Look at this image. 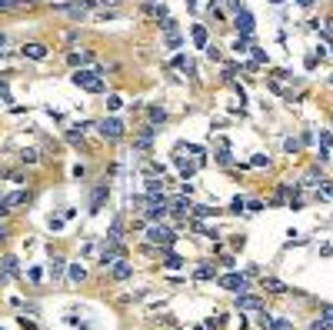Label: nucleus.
Wrapping results in <instances>:
<instances>
[{
	"instance_id": "1",
	"label": "nucleus",
	"mask_w": 333,
	"mask_h": 330,
	"mask_svg": "<svg viewBox=\"0 0 333 330\" xmlns=\"http://www.w3.org/2000/svg\"><path fill=\"white\" fill-rule=\"evenodd\" d=\"M73 87H84L90 90V94H103V80H100V73L97 70H87V67H80V70H73Z\"/></svg>"
},
{
	"instance_id": "2",
	"label": "nucleus",
	"mask_w": 333,
	"mask_h": 330,
	"mask_svg": "<svg viewBox=\"0 0 333 330\" xmlns=\"http://www.w3.org/2000/svg\"><path fill=\"white\" fill-rule=\"evenodd\" d=\"M147 243H150V247H174L177 234L163 224H147Z\"/></svg>"
},
{
	"instance_id": "3",
	"label": "nucleus",
	"mask_w": 333,
	"mask_h": 330,
	"mask_svg": "<svg viewBox=\"0 0 333 330\" xmlns=\"http://www.w3.org/2000/svg\"><path fill=\"white\" fill-rule=\"evenodd\" d=\"M97 130H100V137L110 140V144L123 140V120H120V117H103V120L97 123Z\"/></svg>"
},
{
	"instance_id": "4",
	"label": "nucleus",
	"mask_w": 333,
	"mask_h": 330,
	"mask_svg": "<svg viewBox=\"0 0 333 330\" xmlns=\"http://www.w3.org/2000/svg\"><path fill=\"white\" fill-rule=\"evenodd\" d=\"M123 257H127V243H117V240L103 243V250H100V264L103 267H113L117 260H123Z\"/></svg>"
},
{
	"instance_id": "5",
	"label": "nucleus",
	"mask_w": 333,
	"mask_h": 330,
	"mask_svg": "<svg viewBox=\"0 0 333 330\" xmlns=\"http://www.w3.org/2000/svg\"><path fill=\"white\" fill-rule=\"evenodd\" d=\"M217 283H220L223 290H233V294H240V290H246V287H250V277H246V274H240V270H230V274L217 277Z\"/></svg>"
},
{
	"instance_id": "6",
	"label": "nucleus",
	"mask_w": 333,
	"mask_h": 330,
	"mask_svg": "<svg viewBox=\"0 0 333 330\" xmlns=\"http://www.w3.org/2000/svg\"><path fill=\"white\" fill-rule=\"evenodd\" d=\"M233 24H237V30L243 33L246 40H254V33H257V20H254V14L246 7H240L237 14H233Z\"/></svg>"
},
{
	"instance_id": "7",
	"label": "nucleus",
	"mask_w": 333,
	"mask_h": 330,
	"mask_svg": "<svg viewBox=\"0 0 333 330\" xmlns=\"http://www.w3.org/2000/svg\"><path fill=\"white\" fill-rule=\"evenodd\" d=\"M174 163H177V170H180V177L187 180V177H193L206 160H200V157H187V153H174Z\"/></svg>"
},
{
	"instance_id": "8",
	"label": "nucleus",
	"mask_w": 333,
	"mask_h": 330,
	"mask_svg": "<svg viewBox=\"0 0 333 330\" xmlns=\"http://www.w3.org/2000/svg\"><path fill=\"white\" fill-rule=\"evenodd\" d=\"M90 7H94L90 0H80V4H57L54 10H57V14H64V17H73V20H84Z\"/></svg>"
},
{
	"instance_id": "9",
	"label": "nucleus",
	"mask_w": 333,
	"mask_h": 330,
	"mask_svg": "<svg viewBox=\"0 0 333 330\" xmlns=\"http://www.w3.org/2000/svg\"><path fill=\"white\" fill-rule=\"evenodd\" d=\"M233 307H237V310H263V300L257 297V294H246V290H240L237 300H233Z\"/></svg>"
},
{
	"instance_id": "10",
	"label": "nucleus",
	"mask_w": 333,
	"mask_h": 330,
	"mask_svg": "<svg viewBox=\"0 0 333 330\" xmlns=\"http://www.w3.org/2000/svg\"><path fill=\"white\" fill-rule=\"evenodd\" d=\"M20 57H24V60H33V64H37V60H44V57H47V44H37V40L24 44V47H20Z\"/></svg>"
},
{
	"instance_id": "11",
	"label": "nucleus",
	"mask_w": 333,
	"mask_h": 330,
	"mask_svg": "<svg viewBox=\"0 0 333 330\" xmlns=\"http://www.w3.org/2000/svg\"><path fill=\"white\" fill-rule=\"evenodd\" d=\"M87 64H94V50H70L67 54V67H73V70H80Z\"/></svg>"
},
{
	"instance_id": "12",
	"label": "nucleus",
	"mask_w": 333,
	"mask_h": 330,
	"mask_svg": "<svg viewBox=\"0 0 333 330\" xmlns=\"http://www.w3.org/2000/svg\"><path fill=\"white\" fill-rule=\"evenodd\" d=\"M310 330H333V304L320 307V317L310 323Z\"/></svg>"
},
{
	"instance_id": "13",
	"label": "nucleus",
	"mask_w": 333,
	"mask_h": 330,
	"mask_svg": "<svg viewBox=\"0 0 333 330\" xmlns=\"http://www.w3.org/2000/svg\"><path fill=\"white\" fill-rule=\"evenodd\" d=\"M147 120H150V127H163V123L170 120V113H166L160 104H153V107H147Z\"/></svg>"
},
{
	"instance_id": "14",
	"label": "nucleus",
	"mask_w": 333,
	"mask_h": 330,
	"mask_svg": "<svg viewBox=\"0 0 333 330\" xmlns=\"http://www.w3.org/2000/svg\"><path fill=\"white\" fill-rule=\"evenodd\" d=\"M134 277V267L127 264V260H117V264L110 267V280H130Z\"/></svg>"
},
{
	"instance_id": "15",
	"label": "nucleus",
	"mask_w": 333,
	"mask_h": 330,
	"mask_svg": "<svg viewBox=\"0 0 333 330\" xmlns=\"http://www.w3.org/2000/svg\"><path fill=\"white\" fill-rule=\"evenodd\" d=\"M320 180H323V163H313V167L303 174V180H300V187H317Z\"/></svg>"
},
{
	"instance_id": "16",
	"label": "nucleus",
	"mask_w": 333,
	"mask_h": 330,
	"mask_svg": "<svg viewBox=\"0 0 333 330\" xmlns=\"http://www.w3.org/2000/svg\"><path fill=\"white\" fill-rule=\"evenodd\" d=\"M174 153H187V157H200V160H206V153H203V147H197V144H174Z\"/></svg>"
},
{
	"instance_id": "17",
	"label": "nucleus",
	"mask_w": 333,
	"mask_h": 330,
	"mask_svg": "<svg viewBox=\"0 0 333 330\" xmlns=\"http://www.w3.org/2000/svg\"><path fill=\"white\" fill-rule=\"evenodd\" d=\"M143 10H147L150 17H157V20H166V17H170V14H166V4H163V0H160V4H157V0H147V4H143Z\"/></svg>"
},
{
	"instance_id": "18",
	"label": "nucleus",
	"mask_w": 333,
	"mask_h": 330,
	"mask_svg": "<svg viewBox=\"0 0 333 330\" xmlns=\"http://www.w3.org/2000/svg\"><path fill=\"white\" fill-rule=\"evenodd\" d=\"M174 67H177L180 73H187V77H193V73H197V67H193V60H190L187 54H177V57H174Z\"/></svg>"
},
{
	"instance_id": "19",
	"label": "nucleus",
	"mask_w": 333,
	"mask_h": 330,
	"mask_svg": "<svg viewBox=\"0 0 333 330\" xmlns=\"http://www.w3.org/2000/svg\"><path fill=\"white\" fill-rule=\"evenodd\" d=\"M260 287H263V290H270V294H290V287H286L283 280H277V277H263Z\"/></svg>"
},
{
	"instance_id": "20",
	"label": "nucleus",
	"mask_w": 333,
	"mask_h": 330,
	"mask_svg": "<svg viewBox=\"0 0 333 330\" xmlns=\"http://www.w3.org/2000/svg\"><path fill=\"white\" fill-rule=\"evenodd\" d=\"M190 40L197 44V47H203V50H206V44H210V33H206V27H203V24H193V30H190Z\"/></svg>"
},
{
	"instance_id": "21",
	"label": "nucleus",
	"mask_w": 333,
	"mask_h": 330,
	"mask_svg": "<svg viewBox=\"0 0 333 330\" xmlns=\"http://www.w3.org/2000/svg\"><path fill=\"white\" fill-rule=\"evenodd\" d=\"M110 197V187H97L94 190V197H90V214H97V210L103 207V200Z\"/></svg>"
},
{
	"instance_id": "22",
	"label": "nucleus",
	"mask_w": 333,
	"mask_h": 330,
	"mask_svg": "<svg viewBox=\"0 0 333 330\" xmlns=\"http://www.w3.org/2000/svg\"><path fill=\"white\" fill-rule=\"evenodd\" d=\"M64 277H67L64 257H50V280H64Z\"/></svg>"
},
{
	"instance_id": "23",
	"label": "nucleus",
	"mask_w": 333,
	"mask_h": 330,
	"mask_svg": "<svg viewBox=\"0 0 333 330\" xmlns=\"http://www.w3.org/2000/svg\"><path fill=\"white\" fill-rule=\"evenodd\" d=\"M67 280H70V283H84V280H87V267H84V264H70V267H67Z\"/></svg>"
},
{
	"instance_id": "24",
	"label": "nucleus",
	"mask_w": 333,
	"mask_h": 330,
	"mask_svg": "<svg viewBox=\"0 0 333 330\" xmlns=\"http://www.w3.org/2000/svg\"><path fill=\"white\" fill-rule=\"evenodd\" d=\"M134 150H140V153L153 150V127H150V130H143V134H140V140H134Z\"/></svg>"
},
{
	"instance_id": "25",
	"label": "nucleus",
	"mask_w": 333,
	"mask_h": 330,
	"mask_svg": "<svg viewBox=\"0 0 333 330\" xmlns=\"http://www.w3.org/2000/svg\"><path fill=\"white\" fill-rule=\"evenodd\" d=\"M4 200H7L10 207H20V203H27V200H30V190H14V193H7Z\"/></svg>"
},
{
	"instance_id": "26",
	"label": "nucleus",
	"mask_w": 333,
	"mask_h": 330,
	"mask_svg": "<svg viewBox=\"0 0 333 330\" xmlns=\"http://www.w3.org/2000/svg\"><path fill=\"white\" fill-rule=\"evenodd\" d=\"M107 240H117V243H123V220H113V224L107 227Z\"/></svg>"
},
{
	"instance_id": "27",
	"label": "nucleus",
	"mask_w": 333,
	"mask_h": 330,
	"mask_svg": "<svg viewBox=\"0 0 333 330\" xmlns=\"http://www.w3.org/2000/svg\"><path fill=\"white\" fill-rule=\"evenodd\" d=\"M67 144L70 147H84V127H73V130H67Z\"/></svg>"
},
{
	"instance_id": "28",
	"label": "nucleus",
	"mask_w": 333,
	"mask_h": 330,
	"mask_svg": "<svg viewBox=\"0 0 333 330\" xmlns=\"http://www.w3.org/2000/svg\"><path fill=\"white\" fill-rule=\"evenodd\" d=\"M313 190H317V197H320V200H333V184H330V180H320V184L313 187Z\"/></svg>"
},
{
	"instance_id": "29",
	"label": "nucleus",
	"mask_w": 333,
	"mask_h": 330,
	"mask_svg": "<svg viewBox=\"0 0 333 330\" xmlns=\"http://www.w3.org/2000/svg\"><path fill=\"white\" fill-rule=\"evenodd\" d=\"M17 7H30V0H0V14H10Z\"/></svg>"
},
{
	"instance_id": "30",
	"label": "nucleus",
	"mask_w": 333,
	"mask_h": 330,
	"mask_svg": "<svg viewBox=\"0 0 333 330\" xmlns=\"http://www.w3.org/2000/svg\"><path fill=\"white\" fill-rule=\"evenodd\" d=\"M163 267H166V270H180L183 257H177V254H163Z\"/></svg>"
},
{
	"instance_id": "31",
	"label": "nucleus",
	"mask_w": 333,
	"mask_h": 330,
	"mask_svg": "<svg viewBox=\"0 0 333 330\" xmlns=\"http://www.w3.org/2000/svg\"><path fill=\"white\" fill-rule=\"evenodd\" d=\"M214 274H217V270H214L210 264H200V267H197V274H193V277H197V280H214Z\"/></svg>"
},
{
	"instance_id": "32",
	"label": "nucleus",
	"mask_w": 333,
	"mask_h": 330,
	"mask_svg": "<svg viewBox=\"0 0 333 330\" xmlns=\"http://www.w3.org/2000/svg\"><path fill=\"white\" fill-rule=\"evenodd\" d=\"M283 150H286V153H300V150H303V144H300L297 137H286V140H283Z\"/></svg>"
},
{
	"instance_id": "33",
	"label": "nucleus",
	"mask_w": 333,
	"mask_h": 330,
	"mask_svg": "<svg viewBox=\"0 0 333 330\" xmlns=\"http://www.w3.org/2000/svg\"><path fill=\"white\" fill-rule=\"evenodd\" d=\"M254 167H273V160H270L267 153H257L254 160H250V170H254Z\"/></svg>"
},
{
	"instance_id": "34",
	"label": "nucleus",
	"mask_w": 333,
	"mask_h": 330,
	"mask_svg": "<svg viewBox=\"0 0 333 330\" xmlns=\"http://www.w3.org/2000/svg\"><path fill=\"white\" fill-rule=\"evenodd\" d=\"M0 270H7V274H17L20 267H17V257H4L0 260Z\"/></svg>"
},
{
	"instance_id": "35",
	"label": "nucleus",
	"mask_w": 333,
	"mask_h": 330,
	"mask_svg": "<svg viewBox=\"0 0 333 330\" xmlns=\"http://www.w3.org/2000/svg\"><path fill=\"white\" fill-rule=\"evenodd\" d=\"M190 210L197 214V217H217V214H220L217 207H190Z\"/></svg>"
},
{
	"instance_id": "36",
	"label": "nucleus",
	"mask_w": 333,
	"mask_h": 330,
	"mask_svg": "<svg viewBox=\"0 0 333 330\" xmlns=\"http://www.w3.org/2000/svg\"><path fill=\"white\" fill-rule=\"evenodd\" d=\"M333 147V134L330 130H320V150H330Z\"/></svg>"
},
{
	"instance_id": "37",
	"label": "nucleus",
	"mask_w": 333,
	"mask_h": 330,
	"mask_svg": "<svg viewBox=\"0 0 333 330\" xmlns=\"http://www.w3.org/2000/svg\"><path fill=\"white\" fill-rule=\"evenodd\" d=\"M250 57H254V64H270V57L263 54L260 47H250Z\"/></svg>"
},
{
	"instance_id": "38",
	"label": "nucleus",
	"mask_w": 333,
	"mask_h": 330,
	"mask_svg": "<svg viewBox=\"0 0 333 330\" xmlns=\"http://www.w3.org/2000/svg\"><path fill=\"white\" fill-rule=\"evenodd\" d=\"M20 160L24 163H40V153L37 150H20Z\"/></svg>"
},
{
	"instance_id": "39",
	"label": "nucleus",
	"mask_w": 333,
	"mask_h": 330,
	"mask_svg": "<svg viewBox=\"0 0 333 330\" xmlns=\"http://www.w3.org/2000/svg\"><path fill=\"white\" fill-rule=\"evenodd\" d=\"M47 227H50V230H54V234H60V230H64V220L57 217V214H50V220H47Z\"/></svg>"
},
{
	"instance_id": "40",
	"label": "nucleus",
	"mask_w": 333,
	"mask_h": 330,
	"mask_svg": "<svg viewBox=\"0 0 333 330\" xmlns=\"http://www.w3.org/2000/svg\"><path fill=\"white\" fill-rule=\"evenodd\" d=\"M120 107H123V100H120L117 94H110V97H107V110H113V113H117Z\"/></svg>"
},
{
	"instance_id": "41",
	"label": "nucleus",
	"mask_w": 333,
	"mask_h": 330,
	"mask_svg": "<svg viewBox=\"0 0 333 330\" xmlns=\"http://www.w3.org/2000/svg\"><path fill=\"white\" fill-rule=\"evenodd\" d=\"M27 280H30V283H40V280H44V270H40V267H30V270H27Z\"/></svg>"
},
{
	"instance_id": "42",
	"label": "nucleus",
	"mask_w": 333,
	"mask_h": 330,
	"mask_svg": "<svg viewBox=\"0 0 333 330\" xmlns=\"http://www.w3.org/2000/svg\"><path fill=\"white\" fill-rule=\"evenodd\" d=\"M206 57H210L214 64H220V60H223V54H220V50L214 47V44H206Z\"/></svg>"
},
{
	"instance_id": "43",
	"label": "nucleus",
	"mask_w": 333,
	"mask_h": 330,
	"mask_svg": "<svg viewBox=\"0 0 333 330\" xmlns=\"http://www.w3.org/2000/svg\"><path fill=\"white\" fill-rule=\"evenodd\" d=\"M230 210H233V214H243V210H246V200H243V197H233Z\"/></svg>"
},
{
	"instance_id": "44",
	"label": "nucleus",
	"mask_w": 333,
	"mask_h": 330,
	"mask_svg": "<svg viewBox=\"0 0 333 330\" xmlns=\"http://www.w3.org/2000/svg\"><path fill=\"white\" fill-rule=\"evenodd\" d=\"M233 50H237V54H243V50H250V40H246V37H237V40H233Z\"/></svg>"
},
{
	"instance_id": "45",
	"label": "nucleus",
	"mask_w": 333,
	"mask_h": 330,
	"mask_svg": "<svg viewBox=\"0 0 333 330\" xmlns=\"http://www.w3.org/2000/svg\"><path fill=\"white\" fill-rule=\"evenodd\" d=\"M67 323H70L73 330H87L90 327V320H77V317H67Z\"/></svg>"
},
{
	"instance_id": "46",
	"label": "nucleus",
	"mask_w": 333,
	"mask_h": 330,
	"mask_svg": "<svg viewBox=\"0 0 333 330\" xmlns=\"http://www.w3.org/2000/svg\"><path fill=\"white\" fill-rule=\"evenodd\" d=\"M10 100H14V97H10V87L0 80V104H10Z\"/></svg>"
},
{
	"instance_id": "47",
	"label": "nucleus",
	"mask_w": 333,
	"mask_h": 330,
	"mask_svg": "<svg viewBox=\"0 0 333 330\" xmlns=\"http://www.w3.org/2000/svg\"><path fill=\"white\" fill-rule=\"evenodd\" d=\"M270 327H273V317L267 310H260V330H270Z\"/></svg>"
},
{
	"instance_id": "48",
	"label": "nucleus",
	"mask_w": 333,
	"mask_h": 330,
	"mask_svg": "<svg viewBox=\"0 0 333 330\" xmlns=\"http://www.w3.org/2000/svg\"><path fill=\"white\" fill-rule=\"evenodd\" d=\"M270 330H297V327L290 320H273V327H270Z\"/></svg>"
},
{
	"instance_id": "49",
	"label": "nucleus",
	"mask_w": 333,
	"mask_h": 330,
	"mask_svg": "<svg viewBox=\"0 0 333 330\" xmlns=\"http://www.w3.org/2000/svg\"><path fill=\"white\" fill-rule=\"evenodd\" d=\"M180 33H166V47H180Z\"/></svg>"
},
{
	"instance_id": "50",
	"label": "nucleus",
	"mask_w": 333,
	"mask_h": 330,
	"mask_svg": "<svg viewBox=\"0 0 333 330\" xmlns=\"http://www.w3.org/2000/svg\"><path fill=\"white\" fill-rule=\"evenodd\" d=\"M20 327H24V330H37V320H30V317H20Z\"/></svg>"
},
{
	"instance_id": "51",
	"label": "nucleus",
	"mask_w": 333,
	"mask_h": 330,
	"mask_svg": "<svg viewBox=\"0 0 333 330\" xmlns=\"http://www.w3.org/2000/svg\"><path fill=\"white\" fill-rule=\"evenodd\" d=\"M217 163H223V167H227V163H230V150H220V153H217Z\"/></svg>"
},
{
	"instance_id": "52",
	"label": "nucleus",
	"mask_w": 333,
	"mask_h": 330,
	"mask_svg": "<svg viewBox=\"0 0 333 330\" xmlns=\"http://www.w3.org/2000/svg\"><path fill=\"white\" fill-rule=\"evenodd\" d=\"M70 174H73V177H77V180H80V177H87V167H84V163H77V167H73V170H70Z\"/></svg>"
},
{
	"instance_id": "53",
	"label": "nucleus",
	"mask_w": 333,
	"mask_h": 330,
	"mask_svg": "<svg viewBox=\"0 0 333 330\" xmlns=\"http://www.w3.org/2000/svg\"><path fill=\"white\" fill-rule=\"evenodd\" d=\"M130 230H147V220H143V217L140 220H130Z\"/></svg>"
},
{
	"instance_id": "54",
	"label": "nucleus",
	"mask_w": 333,
	"mask_h": 330,
	"mask_svg": "<svg viewBox=\"0 0 333 330\" xmlns=\"http://www.w3.org/2000/svg\"><path fill=\"white\" fill-rule=\"evenodd\" d=\"M7 210H10V203L4 200V197H0V217H7Z\"/></svg>"
},
{
	"instance_id": "55",
	"label": "nucleus",
	"mask_w": 333,
	"mask_h": 330,
	"mask_svg": "<svg viewBox=\"0 0 333 330\" xmlns=\"http://www.w3.org/2000/svg\"><path fill=\"white\" fill-rule=\"evenodd\" d=\"M297 7H313V0H297Z\"/></svg>"
},
{
	"instance_id": "56",
	"label": "nucleus",
	"mask_w": 333,
	"mask_h": 330,
	"mask_svg": "<svg viewBox=\"0 0 333 330\" xmlns=\"http://www.w3.org/2000/svg\"><path fill=\"white\" fill-rule=\"evenodd\" d=\"M7 240V227H0V243Z\"/></svg>"
},
{
	"instance_id": "57",
	"label": "nucleus",
	"mask_w": 333,
	"mask_h": 330,
	"mask_svg": "<svg viewBox=\"0 0 333 330\" xmlns=\"http://www.w3.org/2000/svg\"><path fill=\"white\" fill-rule=\"evenodd\" d=\"M7 47V33H0V50Z\"/></svg>"
},
{
	"instance_id": "58",
	"label": "nucleus",
	"mask_w": 333,
	"mask_h": 330,
	"mask_svg": "<svg viewBox=\"0 0 333 330\" xmlns=\"http://www.w3.org/2000/svg\"><path fill=\"white\" fill-rule=\"evenodd\" d=\"M187 10H197V0H187Z\"/></svg>"
},
{
	"instance_id": "59",
	"label": "nucleus",
	"mask_w": 333,
	"mask_h": 330,
	"mask_svg": "<svg viewBox=\"0 0 333 330\" xmlns=\"http://www.w3.org/2000/svg\"><path fill=\"white\" fill-rule=\"evenodd\" d=\"M100 4H107V7H113V4H117V0H100Z\"/></svg>"
},
{
	"instance_id": "60",
	"label": "nucleus",
	"mask_w": 333,
	"mask_h": 330,
	"mask_svg": "<svg viewBox=\"0 0 333 330\" xmlns=\"http://www.w3.org/2000/svg\"><path fill=\"white\" fill-rule=\"evenodd\" d=\"M193 330H206V323H197V327H193Z\"/></svg>"
},
{
	"instance_id": "61",
	"label": "nucleus",
	"mask_w": 333,
	"mask_h": 330,
	"mask_svg": "<svg viewBox=\"0 0 333 330\" xmlns=\"http://www.w3.org/2000/svg\"><path fill=\"white\" fill-rule=\"evenodd\" d=\"M270 4H283V0H270Z\"/></svg>"
},
{
	"instance_id": "62",
	"label": "nucleus",
	"mask_w": 333,
	"mask_h": 330,
	"mask_svg": "<svg viewBox=\"0 0 333 330\" xmlns=\"http://www.w3.org/2000/svg\"><path fill=\"white\" fill-rule=\"evenodd\" d=\"M330 87H333V77H330Z\"/></svg>"
}]
</instances>
